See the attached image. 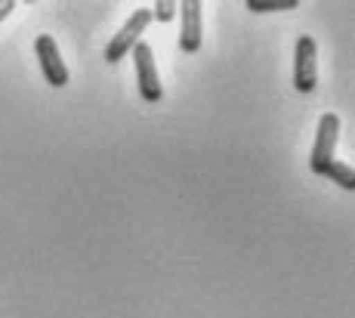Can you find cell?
<instances>
[{"label":"cell","mask_w":355,"mask_h":318,"mask_svg":"<svg viewBox=\"0 0 355 318\" xmlns=\"http://www.w3.org/2000/svg\"><path fill=\"white\" fill-rule=\"evenodd\" d=\"M12 10H16V0H0V22H3Z\"/></svg>","instance_id":"10"},{"label":"cell","mask_w":355,"mask_h":318,"mask_svg":"<svg viewBox=\"0 0 355 318\" xmlns=\"http://www.w3.org/2000/svg\"><path fill=\"white\" fill-rule=\"evenodd\" d=\"M318 50H315V40L309 35H300L297 46H293V87L300 93H312L315 90V80H318Z\"/></svg>","instance_id":"3"},{"label":"cell","mask_w":355,"mask_h":318,"mask_svg":"<svg viewBox=\"0 0 355 318\" xmlns=\"http://www.w3.org/2000/svg\"><path fill=\"white\" fill-rule=\"evenodd\" d=\"M34 50H37V59H40V71H44L46 84L50 87H65L68 84V69L62 62V53H59L56 40L50 35H40L34 40Z\"/></svg>","instance_id":"5"},{"label":"cell","mask_w":355,"mask_h":318,"mask_svg":"<svg viewBox=\"0 0 355 318\" xmlns=\"http://www.w3.org/2000/svg\"><path fill=\"white\" fill-rule=\"evenodd\" d=\"M322 177H327L331 182H337L340 188H349V192L355 188V170L349 164H343V161H331V164L322 170Z\"/></svg>","instance_id":"7"},{"label":"cell","mask_w":355,"mask_h":318,"mask_svg":"<svg viewBox=\"0 0 355 318\" xmlns=\"http://www.w3.org/2000/svg\"><path fill=\"white\" fill-rule=\"evenodd\" d=\"M152 25V10H136L130 12V19L121 25V31L108 40L105 46V62H121L136 44H139V35Z\"/></svg>","instance_id":"1"},{"label":"cell","mask_w":355,"mask_h":318,"mask_svg":"<svg viewBox=\"0 0 355 318\" xmlns=\"http://www.w3.org/2000/svg\"><path fill=\"white\" fill-rule=\"evenodd\" d=\"M176 10H180V3H173V0H158L152 10V19H158V22H170V19L176 16Z\"/></svg>","instance_id":"9"},{"label":"cell","mask_w":355,"mask_h":318,"mask_svg":"<svg viewBox=\"0 0 355 318\" xmlns=\"http://www.w3.org/2000/svg\"><path fill=\"white\" fill-rule=\"evenodd\" d=\"M133 62H136V80H139V93L146 103H161L164 90H161V78H158V69H155V53L146 40L133 46Z\"/></svg>","instance_id":"4"},{"label":"cell","mask_w":355,"mask_h":318,"mask_svg":"<svg viewBox=\"0 0 355 318\" xmlns=\"http://www.w3.org/2000/svg\"><path fill=\"white\" fill-rule=\"evenodd\" d=\"M180 19H182L180 50L182 53H198V46H201V3H198V0L180 3Z\"/></svg>","instance_id":"6"},{"label":"cell","mask_w":355,"mask_h":318,"mask_svg":"<svg viewBox=\"0 0 355 318\" xmlns=\"http://www.w3.org/2000/svg\"><path fill=\"white\" fill-rule=\"evenodd\" d=\"M337 139H340V118L334 112H324L318 118V133H315V145H312V154H309V167L312 173L322 177V170L334 161V148H337Z\"/></svg>","instance_id":"2"},{"label":"cell","mask_w":355,"mask_h":318,"mask_svg":"<svg viewBox=\"0 0 355 318\" xmlns=\"http://www.w3.org/2000/svg\"><path fill=\"white\" fill-rule=\"evenodd\" d=\"M300 0H248V10L254 12H282V10H297Z\"/></svg>","instance_id":"8"}]
</instances>
